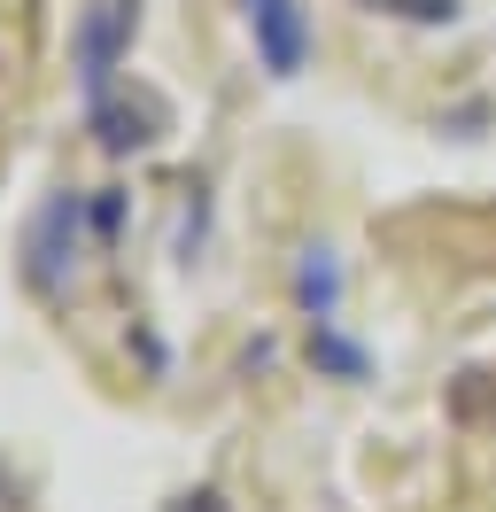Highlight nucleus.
Here are the masks:
<instances>
[{
  "label": "nucleus",
  "mask_w": 496,
  "mask_h": 512,
  "mask_svg": "<svg viewBox=\"0 0 496 512\" xmlns=\"http://www.w3.org/2000/svg\"><path fill=\"white\" fill-rule=\"evenodd\" d=\"M248 24L264 32V63H272L279 78H295V70H303L310 32H303V16H295V0H248Z\"/></svg>",
  "instance_id": "1"
}]
</instances>
